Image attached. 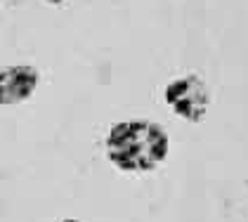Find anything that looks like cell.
Returning <instances> with one entry per match:
<instances>
[{
	"mask_svg": "<svg viewBox=\"0 0 248 222\" xmlns=\"http://www.w3.org/2000/svg\"><path fill=\"white\" fill-rule=\"evenodd\" d=\"M111 163L128 173H144L156 168L168 154V137L156 123L125 121L111 128L107 140Z\"/></svg>",
	"mask_w": 248,
	"mask_h": 222,
	"instance_id": "obj_1",
	"label": "cell"
},
{
	"mask_svg": "<svg viewBox=\"0 0 248 222\" xmlns=\"http://www.w3.org/2000/svg\"><path fill=\"white\" fill-rule=\"evenodd\" d=\"M166 99L180 116L189 121H201L208 104V93H206V85L196 76H187L166 88Z\"/></svg>",
	"mask_w": 248,
	"mask_h": 222,
	"instance_id": "obj_2",
	"label": "cell"
},
{
	"mask_svg": "<svg viewBox=\"0 0 248 222\" xmlns=\"http://www.w3.org/2000/svg\"><path fill=\"white\" fill-rule=\"evenodd\" d=\"M38 74L31 66H12L0 71V104L24 102L36 90Z\"/></svg>",
	"mask_w": 248,
	"mask_h": 222,
	"instance_id": "obj_3",
	"label": "cell"
}]
</instances>
